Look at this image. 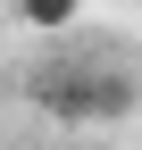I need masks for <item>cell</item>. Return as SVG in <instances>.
<instances>
[{
  "label": "cell",
  "mask_w": 142,
  "mask_h": 150,
  "mask_svg": "<svg viewBox=\"0 0 142 150\" xmlns=\"http://www.w3.org/2000/svg\"><path fill=\"white\" fill-rule=\"evenodd\" d=\"M25 100L42 108L50 125H126L142 108V83L126 67H75V59H59V67H33L25 75Z\"/></svg>",
  "instance_id": "6da1fadb"
},
{
  "label": "cell",
  "mask_w": 142,
  "mask_h": 150,
  "mask_svg": "<svg viewBox=\"0 0 142 150\" xmlns=\"http://www.w3.org/2000/svg\"><path fill=\"white\" fill-rule=\"evenodd\" d=\"M9 8H17V25H25V33H67L92 0H9Z\"/></svg>",
  "instance_id": "7a4b0ae2"
}]
</instances>
